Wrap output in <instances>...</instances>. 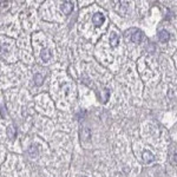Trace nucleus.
I'll return each mask as SVG.
<instances>
[{
  "label": "nucleus",
  "instance_id": "1",
  "mask_svg": "<svg viewBox=\"0 0 177 177\" xmlns=\"http://www.w3.org/2000/svg\"><path fill=\"white\" fill-rule=\"evenodd\" d=\"M92 21H93V24H95V26H100L102 24H104V21H105V17H104V14H102V13H96L93 18H92Z\"/></svg>",
  "mask_w": 177,
  "mask_h": 177
},
{
  "label": "nucleus",
  "instance_id": "2",
  "mask_svg": "<svg viewBox=\"0 0 177 177\" xmlns=\"http://www.w3.org/2000/svg\"><path fill=\"white\" fill-rule=\"evenodd\" d=\"M72 9H73V4H72L71 1H65V2H63L62 11L64 12V14L69 16L71 12H72Z\"/></svg>",
  "mask_w": 177,
  "mask_h": 177
},
{
  "label": "nucleus",
  "instance_id": "3",
  "mask_svg": "<svg viewBox=\"0 0 177 177\" xmlns=\"http://www.w3.org/2000/svg\"><path fill=\"white\" fill-rule=\"evenodd\" d=\"M143 38H144V33L142 31H139V30L135 31V33H132V35H131V40L133 43H141L143 40Z\"/></svg>",
  "mask_w": 177,
  "mask_h": 177
},
{
  "label": "nucleus",
  "instance_id": "4",
  "mask_svg": "<svg viewBox=\"0 0 177 177\" xmlns=\"http://www.w3.org/2000/svg\"><path fill=\"white\" fill-rule=\"evenodd\" d=\"M158 39L162 43H168L170 40V33L165 30H161L158 33Z\"/></svg>",
  "mask_w": 177,
  "mask_h": 177
},
{
  "label": "nucleus",
  "instance_id": "5",
  "mask_svg": "<svg viewBox=\"0 0 177 177\" xmlns=\"http://www.w3.org/2000/svg\"><path fill=\"white\" fill-rule=\"evenodd\" d=\"M143 159H144V162L145 163H151V162H154L155 161V156L152 155V152L149 150L144 151L143 152Z\"/></svg>",
  "mask_w": 177,
  "mask_h": 177
},
{
  "label": "nucleus",
  "instance_id": "6",
  "mask_svg": "<svg viewBox=\"0 0 177 177\" xmlns=\"http://www.w3.org/2000/svg\"><path fill=\"white\" fill-rule=\"evenodd\" d=\"M6 133L9 137V139H14L17 137V129L13 125H9V128H7V130H6Z\"/></svg>",
  "mask_w": 177,
  "mask_h": 177
},
{
  "label": "nucleus",
  "instance_id": "7",
  "mask_svg": "<svg viewBox=\"0 0 177 177\" xmlns=\"http://www.w3.org/2000/svg\"><path fill=\"white\" fill-rule=\"evenodd\" d=\"M40 57H42L43 62L47 63L49 60H50V58H51V52H50V50H47V49H44V50L42 51V54H40Z\"/></svg>",
  "mask_w": 177,
  "mask_h": 177
},
{
  "label": "nucleus",
  "instance_id": "8",
  "mask_svg": "<svg viewBox=\"0 0 177 177\" xmlns=\"http://www.w3.org/2000/svg\"><path fill=\"white\" fill-rule=\"evenodd\" d=\"M110 43H111V46H112V47H116V46L118 45V43H119V38H118L117 33H115V32L111 33V35H110Z\"/></svg>",
  "mask_w": 177,
  "mask_h": 177
},
{
  "label": "nucleus",
  "instance_id": "9",
  "mask_svg": "<svg viewBox=\"0 0 177 177\" xmlns=\"http://www.w3.org/2000/svg\"><path fill=\"white\" fill-rule=\"evenodd\" d=\"M170 162L171 163H177V148L170 151Z\"/></svg>",
  "mask_w": 177,
  "mask_h": 177
},
{
  "label": "nucleus",
  "instance_id": "10",
  "mask_svg": "<svg viewBox=\"0 0 177 177\" xmlns=\"http://www.w3.org/2000/svg\"><path fill=\"white\" fill-rule=\"evenodd\" d=\"M43 81H44V78H43L42 74H39V73L34 74V84L37 86H40L43 84Z\"/></svg>",
  "mask_w": 177,
  "mask_h": 177
},
{
  "label": "nucleus",
  "instance_id": "11",
  "mask_svg": "<svg viewBox=\"0 0 177 177\" xmlns=\"http://www.w3.org/2000/svg\"><path fill=\"white\" fill-rule=\"evenodd\" d=\"M83 177H86V176H83Z\"/></svg>",
  "mask_w": 177,
  "mask_h": 177
}]
</instances>
